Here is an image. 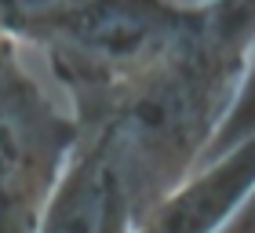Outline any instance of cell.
Listing matches in <instances>:
<instances>
[{
  "mask_svg": "<svg viewBox=\"0 0 255 233\" xmlns=\"http://www.w3.org/2000/svg\"><path fill=\"white\" fill-rule=\"evenodd\" d=\"M255 33V0H215L208 26L124 88L88 131L102 146L131 223L204 160Z\"/></svg>",
  "mask_w": 255,
  "mask_h": 233,
  "instance_id": "obj_1",
  "label": "cell"
},
{
  "mask_svg": "<svg viewBox=\"0 0 255 233\" xmlns=\"http://www.w3.org/2000/svg\"><path fill=\"white\" fill-rule=\"evenodd\" d=\"M212 11L215 0H62L26 51L44 58L55 91L88 131L124 88L186 48Z\"/></svg>",
  "mask_w": 255,
  "mask_h": 233,
  "instance_id": "obj_2",
  "label": "cell"
},
{
  "mask_svg": "<svg viewBox=\"0 0 255 233\" xmlns=\"http://www.w3.org/2000/svg\"><path fill=\"white\" fill-rule=\"evenodd\" d=\"M77 142L73 110L37 77L26 44L0 37V215L18 233H33Z\"/></svg>",
  "mask_w": 255,
  "mask_h": 233,
  "instance_id": "obj_3",
  "label": "cell"
},
{
  "mask_svg": "<svg viewBox=\"0 0 255 233\" xmlns=\"http://www.w3.org/2000/svg\"><path fill=\"white\" fill-rule=\"evenodd\" d=\"M255 193V135L197 164L179 186L153 201L128 233H215Z\"/></svg>",
  "mask_w": 255,
  "mask_h": 233,
  "instance_id": "obj_4",
  "label": "cell"
},
{
  "mask_svg": "<svg viewBox=\"0 0 255 233\" xmlns=\"http://www.w3.org/2000/svg\"><path fill=\"white\" fill-rule=\"evenodd\" d=\"M124 193L117 186L102 146L91 135H80L73 157L66 160L59 182L51 186L33 233H128Z\"/></svg>",
  "mask_w": 255,
  "mask_h": 233,
  "instance_id": "obj_5",
  "label": "cell"
},
{
  "mask_svg": "<svg viewBox=\"0 0 255 233\" xmlns=\"http://www.w3.org/2000/svg\"><path fill=\"white\" fill-rule=\"evenodd\" d=\"M248 135H255V33L248 40L245 62H241V77H237L234 99H230L223 120H219L212 142H208V149H204V160L234 149L237 142H245ZM204 160H201V164H204Z\"/></svg>",
  "mask_w": 255,
  "mask_h": 233,
  "instance_id": "obj_6",
  "label": "cell"
},
{
  "mask_svg": "<svg viewBox=\"0 0 255 233\" xmlns=\"http://www.w3.org/2000/svg\"><path fill=\"white\" fill-rule=\"evenodd\" d=\"M215 233H255V193L237 208V215L230 219L223 230H215Z\"/></svg>",
  "mask_w": 255,
  "mask_h": 233,
  "instance_id": "obj_7",
  "label": "cell"
},
{
  "mask_svg": "<svg viewBox=\"0 0 255 233\" xmlns=\"http://www.w3.org/2000/svg\"><path fill=\"white\" fill-rule=\"evenodd\" d=\"M0 233H18V230H15V226H11V223H7V219H4V215H0Z\"/></svg>",
  "mask_w": 255,
  "mask_h": 233,
  "instance_id": "obj_8",
  "label": "cell"
}]
</instances>
